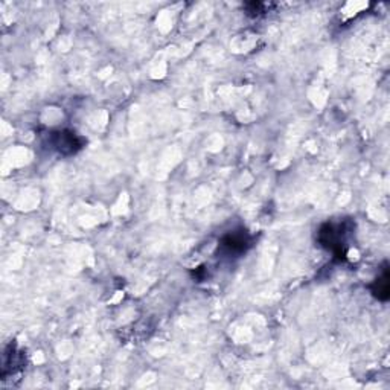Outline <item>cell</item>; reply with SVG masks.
Masks as SVG:
<instances>
[{"instance_id":"2","label":"cell","mask_w":390,"mask_h":390,"mask_svg":"<svg viewBox=\"0 0 390 390\" xmlns=\"http://www.w3.org/2000/svg\"><path fill=\"white\" fill-rule=\"evenodd\" d=\"M250 246L251 239L246 230H234L221 238L218 249L221 253H224L226 256H238L241 253H244Z\"/></svg>"},{"instance_id":"4","label":"cell","mask_w":390,"mask_h":390,"mask_svg":"<svg viewBox=\"0 0 390 390\" xmlns=\"http://www.w3.org/2000/svg\"><path fill=\"white\" fill-rule=\"evenodd\" d=\"M371 290L378 300L386 302L389 299V270L387 269H384L381 276H378L375 279Z\"/></svg>"},{"instance_id":"1","label":"cell","mask_w":390,"mask_h":390,"mask_svg":"<svg viewBox=\"0 0 390 390\" xmlns=\"http://www.w3.org/2000/svg\"><path fill=\"white\" fill-rule=\"evenodd\" d=\"M345 226H334L326 223L319 230V242L331 250L337 258H345Z\"/></svg>"},{"instance_id":"3","label":"cell","mask_w":390,"mask_h":390,"mask_svg":"<svg viewBox=\"0 0 390 390\" xmlns=\"http://www.w3.org/2000/svg\"><path fill=\"white\" fill-rule=\"evenodd\" d=\"M52 148L57 150L63 156H70L75 154L78 150H81V139L75 133L63 130V131H54L49 136Z\"/></svg>"}]
</instances>
